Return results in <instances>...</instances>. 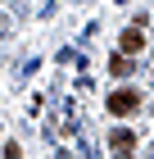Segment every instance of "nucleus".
Returning a JSON list of instances; mask_svg holds the SVG:
<instances>
[{"mask_svg": "<svg viewBox=\"0 0 154 159\" xmlns=\"http://www.w3.org/2000/svg\"><path fill=\"white\" fill-rule=\"evenodd\" d=\"M104 109H109V114H118V118H127V114L141 109V96H136L131 86H122V91H113V96L104 100Z\"/></svg>", "mask_w": 154, "mask_h": 159, "instance_id": "obj_1", "label": "nucleus"}, {"mask_svg": "<svg viewBox=\"0 0 154 159\" xmlns=\"http://www.w3.org/2000/svg\"><path fill=\"white\" fill-rule=\"evenodd\" d=\"M141 27H145V18H136V23H131L127 32L118 37V50H122V59H127V55H141V50H145V32H141Z\"/></svg>", "mask_w": 154, "mask_h": 159, "instance_id": "obj_2", "label": "nucleus"}, {"mask_svg": "<svg viewBox=\"0 0 154 159\" xmlns=\"http://www.w3.org/2000/svg\"><path fill=\"white\" fill-rule=\"evenodd\" d=\"M109 146L118 150V155H131V146H136V136H131V132H127V127H118V132L109 136Z\"/></svg>", "mask_w": 154, "mask_h": 159, "instance_id": "obj_3", "label": "nucleus"}, {"mask_svg": "<svg viewBox=\"0 0 154 159\" xmlns=\"http://www.w3.org/2000/svg\"><path fill=\"white\" fill-rule=\"evenodd\" d=\"M109 73H113V77H127V73H131V64L122 59V55H113V59H109Z\"/></svg>", "mask_w": 154, "mask_h": 159, "instance_id": "obj_4", "label": "nucleus"}, {"mask_svg": "<svg viewBox=\"0 0 154 159\" xmlns=\"http://www.w3.org/2000/svg\"><path fill=\"white\" fill-rule=\"evenodd\" d=\"M145 159H154V146H150V155H145Z\"/></svg>", "mask_w": 154, "mask_h": 159, "instance_id": "obj_5", "label": "nucleus"}, {"mask_svg": "<svg viewBox=\"0 0 154 159\" xmlns=\"http://www.w3.org/2000/svg\"><path fill=\"white\" fill-rule=\"evenodd\" d=\"M118 159H131V155H118Z\"/></svg>", "mask_w": 154, "mask_h": 159, "instance_id": "obj_6", "label": "nucleus"}]
</instances>
